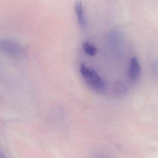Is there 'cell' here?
Instances as JSON below:
<instances>
[{"label": "cell", "instance_id": "6da1fadb", "mask_svg": "<svg viewBox=\"0 0 158 158\" xmlns=\"http://www.w3.org/2000/svg\"><path fill=\"white\" fill-rule=\"evenodd\" d=\"M80 71L86 83L92 89L98 93H103L105 91L106 85L105 82L93 69L82 64Z\"/></svg>", "mask_w": 158, "mask_h": 158}, {"label": "cell", "instance_id": "7a4b0ae2", "mask_svg": "<svg viewBox=\"0 0 158 158\" xmlns=\"http://www.w3.org/2000/svg\"><path fill=\"white\" fill-rule=\"evenodd\" d=\"M0 52L15 58L22 57L25 53L18 44L6 39H0Z\"/></svg>", "mask_w": 158, "mask_h": 158}, {"label": "cell", "instance_id": "3957f363", "mask_svg": "<svg viewBox=\"0 0 158 158\" xmlns=\"http://www.w3.org/2000/svg\"><path fill=\"white\" fill-rule=\"evenodd\" d=\"M141 68L140 63L136 57H134L131 59L129 67V75L133 81H135L139 79L141 75Z\"/></svg>", "mask_w": 158, "mask_h": 158}, {"label": "cell", "instance_id": "277c9868", "mask_svg": "<svg viewBox=\"0 0 158 158\" xmlns=\"http://www.w3.org/2000/svg\"><path fill=\"white\" fill-rule=\"evenodd\" d=\"M75 11L78 17L79 24L82 27L86 26V20L83 11L82 3L80 1H77L75 5Z\"/></svg>", "mask_w": 158, "mask_h": 158}, {"label": "cell", "instance_id": "5b68a950", "mask_svg": "<svg viewBox=\"0 0 158 158\" xmlns=\"http://www.w3.org/2000/svg\"><path fill=\"white\" fill-rule=\"evenodd\" d=\"M82 48L84 52L90 56H94L97 52V49L96 47L92 44L88 42L83 43L82 45Z\"/></svg>", "mask_w": 158, "mask_h": 158}, {"label": "cell", "instance_id": "8992f818", "mask_svg": "<svg viewBox=\"0 0 158 158\" xmlns=\"http://www.w3.org/2000/svg\"><path fill=\"white\" fill-rule=\"evenodd\" d=\"M96 158H110L109 157L106 156H99Z\"/></svg>", "mask_w": 158, "mask_h": 158}, {"label": "cell", "instance_id": "52a82bcc", "mask_svg": "<svg viewBox=\"0 0 158 158\" xmlns=\"http://www.w3.org/2000/svg\"><path fill=\"white\" fill-rule=\"evenodd\" d=\"M0 158H6V157L4 155L1 153V154H0Z\"/></svg>", "mask_w": 158, "mask_h": 158}, {"label": "cell", "instance_id": "ba28073f", "mask_svg": "<svg viewBox=\"0 0 158 158\" xmlns=\"http://www.w3.org/2000/svg\"><path fill=\"white\" fill-rule=\"evenodd\" d=\"M0 154H1V153H0Z\"/></svg>", "mask_w": 158, "mask_h": 158}]
</instances>
